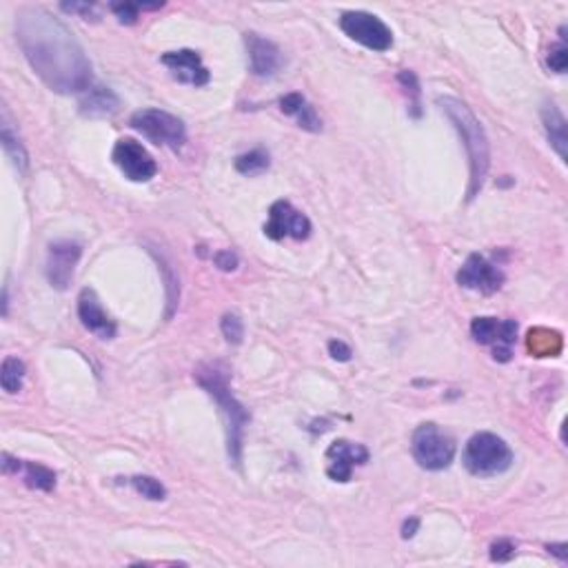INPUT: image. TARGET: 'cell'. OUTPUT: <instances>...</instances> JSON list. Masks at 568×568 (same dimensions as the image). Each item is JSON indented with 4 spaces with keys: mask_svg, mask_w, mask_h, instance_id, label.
<instances>
[{
    "mask_svg": "<svg viewBox=\"0 0 568 568\" xmlns=\"http://www.w3.org/2000/svg\"><path fill=\"white\" fill-rule=\"evenodd\" d=\"M18 47L29 67L56 94H85L91 87V63L63 20L40 7L16 16Z\"/></svg>",
    "mask_w": 568,
    "mask_h": 568,
    "instance_id": "cell-1",
    "label": "cell"
},
{
    "mask_svg": "<svg viewBox=\"0 0 568 568\" xmlns=\"http://www.w3.org/2000/svg\"><path fill=\"white\" fill-rule=\"evenodd\" d=\"M193 377L204 388V393L218 404L220 416L224 419V431H227V455L235 467H240V462H243V435L251 418L247 408L235 400L232 388H229V368L220 365V362H207V365H201L193 371Z\"/></svg>",
    "mask_w": 568,
    "mask_h": 568,
    "instance_id": "cell-2",
    "label": "cell"
},
{
    "mask_svg": "<svg viewBox=\"0 0 568 568\" xmlns=\"http://www.w3.org/2000/svg\"><path fill=\"white\" fill-rule=\"evenodd\" d=\"M438 107L447 114L451 125L455 127V131H458L464 142V150H467L469 158V201H473L480 193V189L484 187L486 173H489L491 167L489 136H486L482 122L470 111L467 102L451 98V96H444V98L439 96Z\"/></svg>",
    "mask_w": 568,
    "mask_h": 568,
    "instance_id": "cell-3",
    "label": "cell"
},
{
    "mask_svg": "<svg viewBox=\"0 0 568 568\" xmlns=\"http://www.w3.org/2000/svg\"><path fill=\"white\" fill-rule=\"evenodd\" d=\"M462 462L470 475L493 478V475H501L504 470L511 469V464H513V451L495 433L482 431L475 433L467 442Z\"/></svg>",
    "mask_w": 568,
    "mask_h": 568,
    "instance_id": "cell-4",
    "label": "cell"
},
{
    "mask_svg": "<svg viewBox=\"0 0 568 568\" xmlns=\"http://www.w3.org/2000/svg\"><path fill=\"white\" fill-rule=\"evenodd\" d=\"M455 439L444 433L438 424H419L411 439V453L416 462L427 470H444L455 460Z\"/></svg>",
    "mask_w": 568,
    "mask_h": 568,
    "instance_id": "cell-5",
    "label": "cell"
},
{
    "mask_svg": "<svg viewBox=\"0 0 568 568\" xmlns=\"http://www.w3.org/2000/svg\"><path fill=\"white\" fill-rule=\"evenodd\" d=\"M129 125L138 134H142L153 145L167 147V150H182L187 142V127L178 116L167 114L162 109H140L131 116Z\"/></svg>",
    "mask_w": 568,
    "mask_h": 568,
    "instance_id": "cell-6",
    "label": "cell"
},
{
    "mask_svg": "<svg viewBox=\"0 0 568 568\" xmlns=\"http://www.w3.org/2000/svg\"><path fill=\"white\" fill-rule=\"evenodd\" d=\"M340 29L351 40L371 51H388L393 47V32L385 20L368 12H345L340 16Z\"/></svg>",
    "mask_w": 568,
    "mask_h": 568,
    "instance_id": "cell-7",
    "label": "cell"
},
{
    "mask_svg": "<svg viewBox=\"0 0 568 568\" xmlns=\"http://www.w3.org/2000/svg\"><path fill=\"white\" fill-rule=\"evenodd\" d=\"M470 336L478 345L493 349L498 362H509L513 357V345L518 337V322L498 318H475L470 322Z\"/></svg>",
    "mask_w": 568,
    "mask_h": 568,
    "instance_id": "cell-8",
    "label": "cell"
},
{
    "mask_svg": "<svg viewBox=\"0 0 568 568\" xmlns=\"http://www.w3.org/2000/svg\"><path fill=\"white\" fill-rule=\"evenodd\" d=\"M111 160L131 182H150L158 173V165L151 153L131 138H122L116 142Z\"/></svg>",
    "mask_w": 568,
    "mask_h": 568,
    "instance_id": "cell-9",
    "label": "cell"
},
{
    "mask_svg": "<svg viewBox=\"0 0 568 568\" xmlns=\"http://www.w3.org/2000/svg\"><path fill=\"white\" fill-rule=\"evenodd\" d=\"M264 235L271 240H306L311 235V220L291 202L278 201L269 209V222L264 224Z\"/></svg>",
    "mask_w": 568,
    "mask_h": 568,
    "instance_id": "cell-10",
    "label": "cell"
},
{
    "mask_svg": "<svg viewBox=\"0 0 568 568\" xmlns=\"http://www.w3.org/2000/svg\"><path fill=\"white\" fill-rule=\"evenodd\" d=\"M458 283L460 286H464V289L491 295L501 289V284H504V274H501L495 264H491L484 255L470 253L467 263L462 264V269L458 271Z\"/></svg>",
    "mask_w": 568,
    "mask_h": 568,
    "instance_id": "cell-11",
    "label": "cell"
},
{
    "mask_svg": "<svg viewBox=\"0 0 568 568\" xmlns=\"http://www.w3.org/2000/svg\"><path fill=\"white\" fill-rule=\"evenodd\" d=\"M80 255H83V247L71 240H58V243L49 244L47 280L54 289L65 291L71 284Z\"/></svg>",
    "mask_w": 568,
    "mask_h": 568,
    "instance_id": "cell-12",
    "label": "cell"
},
{
    "mask_svg": "<svg viewBox=\"0 0 568 568\" xmlns=\"http://www.w3.org/2000/svg\"><path fill=\"white\" fill-rule=\"evenodd\" d=\"M326 475H329L334 482H349L353 469L362 467L368 462V449L365 444L349 442V439H336L334 444L326 451Z\"/></svg>",
    "mask_w": 568,
    "mask_h": 568,
    "instance_id": "cell-13",
    "label": "cell"
},
{
    "mask_svg": "<svg viewBox=\"0 0 568 568\" xmlns=\"http://www.w3.org/2000/svg\"><path fill=\"white\" fill-rule=\"evenodd\" d=\"M244 45L249 51V65L251 71L260 78H271V76L278 74V69L283 67V51L275 43H271L269 38H263L260 34H244Z\"/></svg>",
    "mask_w": 568,
    "mask_h": 568,
    "instance_id": "cell-14",
    "label": "cell"
},
{
    "mask_svg": "<svg viewBox=\"0 0 568 568\" xmlns=\"http://www.w3.org/2000/svg\"><path fill=\"white\" fill-rule=\"evenodd\" d=\"M160 60H162V65L171 71L173 78L181 80V83L202 87L209 83V78H212L207 67L202 65V58L198 51H191V49L167 51Z\"/></svg>",
    "mask_w": 568,
    "mask_h": 568,
    "instance_id": "cell-15",
    "label": "cell"
},
{
    "mask_svg": "<svg viewBox=\"0 0 568 568\" xmlns=\"http://www.w3.org/2000/svg\"><path fill=\"white\" fill-rule=\"evenodd\" d=\"M78 318L89 334L98 336L100 340H111L116 336V322L102 309L98 295L91 289H83L78 295Z\"/></svg>",
    "mask_w": 568,
    "mask_h": 568,
    "instance_id": "cell-16",
    "label": "cell"
},
{
    "mask_svg": "<svg viewBox=\"0 0 568 568\" xmlns=\"http://www.w3.org/2000/svg\"><path fill=\"white\" fill-rule=\"evenodd\" d=\"M280 109L283 114L291 116L295 122H298L300 129L311 131V134H318L322 131V118L318 116V111L311 107V102L305 98V96L298 94V91H291L280 98Z\"/></svg>",
    "mask_w": 568,
    "mask_h": 568,
    "instance_id": "cell-17",
    "label": "cell"
},
{
    "mask_svg": "<svg viewBox=\"0 0 568 568\" xmlns=\"http://www.w3.org/2000/svg\"><path fill=\"white\" fill-rule=\"evenodd\" d=\"M80 114L85 118H111L120 109V98L109 89V87H94L85 91L78 102Z\"/></svg>",
    "mask_w": 568,
    "mask_h": 568,
    "instance_id": "cell-18",
    "label": "cell"
},
{
    "mask_svg": "<svg viewBox=\"0 0 568 568\" xmlns=\"http://www.w3.org/2000/svg\"><path fill=\"white\" fill-rule=\"evenodd\" d=\"M542 122H544L546 138H549L551 147L560 156L562 162H566L568 158V129H566V118L557 109L555 102H549L542 109Z\"/></svg>",
    "mask_w": 568,
    "mask_h": 568,
    "instance_id": "cell-19",
    "label": "cell"
},
{
    "mask_svg": "<svg viewBox=\"0 0 568 568\" xmlns=\"http://www.w3.org/2000/svg\"><path fill=\"white\" fill-rule=\"evenodd\" d=\"M0 140H3V150L9 156V160H12V165L16 167L20 173L27 171V167H29L27 150H25V145L20 142L18 134L14 131L7 111H3V122H0Z\"/></svg>",
    "mask_w": 568,
    "mask_h": 568,
    "instance_id": "cell-20",
    "label": "cell"
},
{
    "mask_svg": "<svg viewBox=\"0 0 568 568\" xmlns=\"http://www.w3.org/2000/svg\"><path fill=\"white\" fill-rule=\"evenodd\" d=\"M526 349H529L531 356L535 357H555L562 353V336L557 334V331L537 326V329L529 331Z\"/></svg>",
    "mask_w": 568,
    "mask_h": 568,
    "instance_id": "cell-21",
    "label": "cell"
},
{
    "mask_svg": "<svg viewBox=\"0 0 568 568\" xmlns=\"http://www.w3.org/2000/svg\"><path fill=\"white\" fill-rule=\"evenodd\" d=\"M25 362L18 360V357L9 356L3 360V368H0V385H3V391L9 393V396H16L23 388L25 382Z\"/></svg>",
    "mask_w": 568,
    "mask_h": 568,
    "instance_id": "cell-22",
    "label": "cell"
},
{
    "mask_svg": "<svg viewBox=\"0 0 568 568\" xmlns=\"http://www.w3.org/2000/svg\"><path fill=\"white\" fill-rule=\"evenodd\" d=\"M25 484H27L29 489L49 493V491L56 489V473L51 469L43 467V464L27 462L25 464Z\"/></svg>",
    "mask_w": 568,
    "mask_h": 568,
    "instance_id": "cell-23",
    "label": "cell"
},
{
    "mask_svg": "<svg viewBox=\"0 0 568 568\" xmlns=\"http://www.w3.org/2000/svg\"><path fill=\"white\" fill-rule=\"evenodd\" d=\"M235 169H238L243 176H258V173L267 171L269 169V153L264 150L243 153V156L235 158Z\"/></svg>",
    "mask_w": 568,
    "mask_h": 568,
    "instance_id": "cell-24",
    "label": "cell"
},
{
    "mask_svg": "<svg viewBox=\"0 0 568 568\" xmlns=\"http://www.w3.org/2000/svg\"><path fill=\"white\" fill-rule=\"evenodd\" d=\"M129 484L134 486V489H136L138 493H140L145 500L162 501V500L167 498L165 484L158 482V480H156V478H151V475H134V478H129Z\"/></svg>",
    "mask_w": 568,
    "mask_h": 568,
    "instance_id": "cell-25",
    "label": "cell"
},
{
    "mask_svg": "<svg viewBox=\"0 0 568 568\" xmlns=\"http://www.w3.org/2000/svg\"><path fill=\"white\" fill-rule=\"evenodd\" d=\"M220 329H222L224 340H227L229 345H240V342H243L244 325H243V320H240V315L224 314L222 322H220Z\"/></svg>",
    "mask_w": 568,
    "mask_h": 568,
    "instance_id": "cell-26",
    "label": "cell"
},
{
    "mask_svg": "<svg viewBox=\"0 0 568 568\" xmlns=\"http://www.w3.org/2000/svg\"><path fill=\"white\" fill-rule=\"evenodd\" d=\"M398 80H400V85L404 87V91H407V96H411V107H413V116L419 118V83H418V76L413 74V71L404 69L400 76H398Z\"/></svg>",
    "mask_w": 568,
    "mask_h": 568,
    "instance_id": "cell-27",
    "label": "cell"
},
{
    "mask_svg": "<svg viewBox=\"0 0 568 568\" xmlns=\"http://www.w3.org/2000/svg\"><path fill=\"white\" fill-rule=\"evenodd\" d=\"M546 65H549L551 71H555V74H564L566 71V65H568V49H566V43H557L553 45L549 56H546Z\"/></svg>",
    "mask_w": 568,
    "mask_h": 568,
    "instance_id": "cell-28",
    "label": "cell"
},
{
    "mask_svg": "<svg viewBox=\"0 0 568 568\" xmlns=\"http://www.w3.org/2000/svg\"><path fill=\"white\" fill-rule=\"evenodd\" d=\"M109 9L116 14L118 23L122 25H134L138 23V16H140V5L134 3H111Z\"/></svg>",
    "mask_w": 568,
    "mask_h": 568,
    "instance_id": "cell-29",
    "label": "cell"
},
{
    "mask_svg": "<svg viewBox=\"0 0 568 568\" xmlns=\"http://www.w3.org/2000/svg\"><path fill=\"white\" fill-rule=\"evenodd\" d=\"M515 553H518V546H515L513 540H498L491 544V560L493 562L513 560Z\"/></svg>",
    "mask_w": 568,
    "mask_h": 568,
    "instance_id": "cell-30",
    "label": "cell"
},
{
    "mask_svg": "<svg viewBox=\"0 0 568 568\" xmlns=\"http://www.w3.org/2000/svg\"><path fill=\"white\" fill-rule=\"evenodd\" d=\"M60 9L67 14H76V16H83L85 20H98V9L94 3H63Z\"/></svg>",
    "mask_w": 568,
    "mask_h": 568,
    "instance_id": "cell-31",
    "label": "cell"
},
{
    "mask_svg": "<svg viewBox=\"0 0 568 568\" xmlns=\"http://www.w3.org/2000/svg\"><path fill=\"white\" fill-rule=\"evenodd\" d=\"M213 263H216V267L220 269V271H235L238 269V255L233 253V251H216V253H213Z\"/></svg>",
    "mask_w": 568,
    "mask_h": 568,
    "instance_id": "cell-32",
    "label": "cell"
},
{
    "mask_svg": "<svg viewBox=\"0 0 568 568\" xmlns=\"http://www.w3.org/2000/svg\"><path fill=\"white\" fill-rule=\"evenodd\" d=\"M329 356L334 357L337 362H349L353 357L351 346L342 340H331L329 342Z\"/></svg>",
    "mask_w": 568,
    "mask_h": 568,
    "instance_id": "cell-33",
    "label": "cell"
},
{
    "mask_svg": "<svg viewBox=\"0 0 568 568\" xmlns=\"http://www.w3.org/2000/svg\"><path fill=\"white\" fill-rule=\"evenodd\" d=\"M23 469V462L18 458H12L9 453H3V473H18Z\"/></svg>",
    "mask_w": 568,
    "mask_h": 568,
    "instance_id": "cell-34",
    "label": "cell"
},
{
    "mask_svg": "<svg viewBox=\"0 0 568 568\" xmlns=\"http://www.w3.org/2000/svg\"><path fill=\"white\" fill-rule=\"evenodd\" d=\"M418 526H419L418 518H411V520L404 522V526H402V537H404V540H411V537L416 535Z\"/></svg>",
    "mask_w": 568,
    "mask_h": 568,
    "instance_id": "cell-35",
    "label": "cell"
},
{
    "mask_svg": "<svg viewBox=\"0 0 568 568\" xmlns=\"http://www.w3.org/2000/svg\"><path fill=\"white\" fill-rule=\"evenodd\" d=\"M566 549H568L566 544H551V546H546V551L553 553V555L560 557L562 562H566V560H568V553H566Z\"/></svg>",
    "mask_w": 568,
    "mask_h": 568,
    "instance_id": "cell-36",
    "label": "cell"
}]
</instances>
